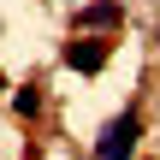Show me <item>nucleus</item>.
<instances>
[{
	"label": "nucleus",
	"instance_id": "6",
	"mask_svg": "<svg viewBox=\"0 0 160 160\" xmlns=\"http://www.w3.org/2000/svg\"><path fill=\"white\" fill-rule=\"evenodd\" d=\"M0 89H6V77H0Z\"/></svg>",
	"mask_w": 160,
	"mask_h": 160
},
{
	"label": "nucleus",
	"instance_id": "4",
	"mask_svg": "<svg viewBox=\"0 0 160 160\" xmlns=\"http://www.w3.org/2000/svg\"><path fill=\"white\" fill-rule=\"evenodd\" d=\"M12 113H18V119H36V113H42V83H24V89L12 95Z\"/></svg>",
	"mask_w": 160,
	"mask_h": 160
},
{
	"label": "nucleus",
	"instance_id": "1",
	"mask_svg": "<svg viewBox=\"0 0 160 160\" xmlns=\"http://www.w3.org/2000/svg\"><path fill=\"white\" fill-rule=\"evenodd\" d=\"M137 137H142V119H137V113H119V119H107L95 154L101 160H137Z\"/></svg>",
	"mask_w": 160,
	"mask_h": 160
},
{
	"label": "nucleus",
	"instance_id": "5",
	"mask_svg": "<svg viewBox=\"0 0 160 160\" xmlns=\"http://www.w3.org/2000/svg\"><path fill=\"white\" fill-rule=\"evenodd\" d=\"M71 6H89V0H71Z\"/></svg>",
	"mask_w": 160,
	"mask_h": 160
},
{
	"label": "nucleus",
	"instance_id": "3",
	"mask_svg": "<svg viewBox=\"0 0 160 160\" xmlns=\"http://www.w3.org/2000/svg\"><path fill=\"white\" fill-rule=\"evenodd\" d=\"M77 24H89V30H113V24H125V6H119V0H89V6L77 12Z\"/></svg>",
	"mask_w": 160,
	"mask_h": 160
},
{
	"label": "nucleus",
	"instance_id": "2",
	"mask_svg": "<svg viewBox=\"0 0 160 160\" xmlns=\"http://www.w3.org/2000/svg\"><path fill=\"white\" fill-rule=\"evenodd\" d=\"M71 71H83V77H95L101 65H107V42L101 36H77V42H65V53H59Z\"/></svg>",
	"mask_w": 160,
	"mask_h": 160
}]
</instances>
